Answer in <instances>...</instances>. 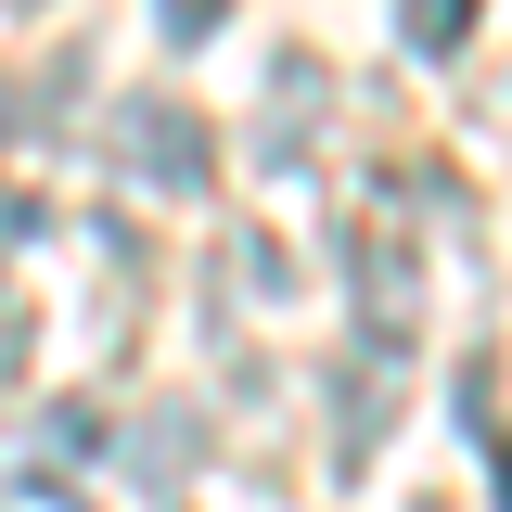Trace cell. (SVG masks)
Listing matches in <instances>:
<instances>
[{
  "instance_id": "cell-1",
  "label": "cell",
  "mask_w": 512,
  "mask_h": 512,
  "mask_svg": "<svg viewBox=\"0 0 512 512\" xmlns=\"http://www.w3.org/2000/svg\"><path fill=\"white\" fill-rule=\"evenodd\" d=\"M116 180H128V192H167V205H192V192L218 180V128L192 116L180 90H128V103H116Z\"/></svg>"
},
{
  "instance_id": "cell-2",
  "label": "cell",
  "mask_w": 512,
  "mask_h": 512,
  "mask_svg": "<svg viewBox=\"0 0 512 512\" xmlns=\"http://www.w3.org/2000/svg\"><path fill=\"white\" fill-rule=\"evenodd\" d=\"M346 295H359V320H372V346H397V359H410V333H423V256L397 244V231H359Z\"/></svg>"
},
{
  "instance_id": "cell-3",
  "label": "cell",
  "mask_w": 512,
  "mask_h": 512,
  "mask_svg": "<svg viewBox=\"0 0 512 512\" xmlns=\"http://www.w3.org/2000/svg\"><path fill=\"white\" fill-rule=\"evenodd\" d=\"M320 116H333V64H320V52H269V116H256V167H308Z\"/></svg>"
},
{
  "instance_id": "cell-4",
  "label": "cell",
  "mask_w": 512,
  "mask_h": 512,
  "mask_svg": "<svg viewBox=\"0 0 512 512\" xmlns=\"http://www.w3.org/2000/svg\"><path fill=\"white\" fill-rule=\"evenodd\" d=\"M384 423H397V346H346V372H333V436H346V461L384 448Z\"/></svg>"
},
{
  "instance_id": "cell-5",
  "label": "cell",
  "mask_w": 512,
  "mask_h": 512,
  "mask_svg": "<svg viewBox=\"0 0 512 512\" xmlns=\"http://www.w3.org/2000/svg\"><path fill=\"white\" fill-rule=\"evenodd\" d=\"M448 410H461V461H500V346L461 359V397Z\"/></svg>"
},
{
  "instance_id": "cell-6",
  "label": "cell",
  "mask_w": 512,
  "mask_h": 512,
  "mask_svg": "<svg viewBox=\"0 0 512 512\" xmlns=\"http://www.w3.org/2000/svg\"><path fill=\"white\" fill-rule=\"evenodd\" d=\"M474 26H487V0H397V39H410L423 64H461Z\"/></svg>"
},
{
  "instance_id": "cell-7",
  "label": "cell",
  "mask_w": 512,
  "mask_h": 512,
  "mask_svg": "<svg viewBox=\"0 0 512 512\" xmlns=\"http://www.w3.org/2000/svg\"><path fill=\"white\" fill-rule=\"evenodd\" d=\"M128 474H141V487H180L192 474V410H154V423L128 436Z\"/></svg>"
},
{
  "instance_id": "cell-8",
  "label": "cell",
  "mask_w": 512,
  "mask_h": 512,
  "mask_svg": "<svg viewBox=\"0 0 512 512\" xmlns=\"http://www.w3.org/2000/svg\"><path fill=\"white\" fill-rule=\"evenodd\" d=\"M26 448H39V474H77V461L103 448V423H90V410L64 397V410H39V423H26Z\"/></svg>"
},
{
  "instance_id": "cell-9",
  "label": "cell",
  "mask_w": 512,
  "mask_h": 512,
  "mask_svg": "<svg viewBox=\"0 0 512 512\" xmlns=\"http://www.w3.org/2000/svg\"><path fill=\"white\" fill-rule=\"evenodd\" d=\"M282 282H295V269H282V244H269V231H244V244H231V295H256V308H269Z\"/></svg>"
},
{
  "instance_id": "cell-10",
  "label": "cell",
  "mask_w": 512,
  "mask_h": 512,
  "mask_svg": "<svg viewBox=\"0 0 512 512\" xmlns=\"http://www.w3.org/2000/svg\"><path fill=\"white\" fill-rule=\"evenodd\" d=\"M154 26H167V39H180V52H205V39H218V26H231V0H154Z\"/></svg>"
},
{
  "instance_id": "cell-11",
  "label": "cell",
  "mask_w": 512,
  "mask_h": 512,
  "mask_svg": "<svg viewBox=\"0 0 512 512\" xmlns=\"http://www.w3.org/2000/svg\"><path fill=\"white\" fill-rule=\"evenodd\" d=\"M26 231H52V218H39V205H0V282H13V244H26Z\"/></svg>"
},
{
  "instance_id": "cell-12",
  "label": "cell",
  "mask_w": 512,
  "mask_h": 512,
  "mask_svg": "<svg viewBox=\"0 0 512 512\" xmlns=\"http://www.w3.org/2000/svg\"><path fill=\"white\" fill-rule=\"evenodd\" d=\"M423 512H448V500H423Z\"/></svg>"
},
{
  "instance_id": "cell-13",
  "label": "cell",
  "mask_w": 512,
  "mask_h": 512,
  "mask_svg": "<svg viewBox=\"0 0 512 512\" xmlns=\"http://www.w3.org/2000/svg\"><path fill=\"white\" fill-rule=\"evenodd\" d=\"M13 13H26V0H13Z\"/></svg>"
}]
</instances>
